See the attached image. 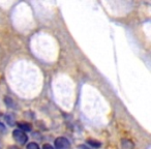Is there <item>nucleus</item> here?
Instances as JSON below:
<instances>
[{
    "label": "nucleus",
    "instance_id": "7",
    "mask_svg": "<svg viewBox=\"0 0 151 149\" xmlns=\"http://www.w3.org/2000/svg\"><path fill=\"white\" fill-rule=\"evenodd\" d=\"M5 119H6L7 123H9V125H15V119H14L12 116L6 115V116H5Z\"/></svg>",
    "mask_w": 151,
    "mask_h": 149
},
{
    "label": "nucleus",
    "instance_id": "1",
    "mask_svg": "<svg viewBox=\"0 0 151 149\" xmlns=\"http://www.w3.org/2000/svg\"><path fill=\"white\" fill-rule=\"evenodd\" d=\"M13 138L15 139V141H17L20 145H25L28 141V137L27 135L24 132H22L21 130L17 128L13 132Z\"/></svg>",
    "mask_w": 151,
    "mask_h": 149
},
{
    "label": "nucleus",
    "instance_id": "10",
    "mask_svg": "<svg viewBox=\"0 0 151 149\" xmlns=\"http://www.w3.org/2000/svg\"><path fill=\"white\" fill-rule=\"evenodd\" d=\"M5 130V126L4 124H2L1 122H0V132H4Z\"/></svg>",
    "mask_w": 151,
    "mask_h": 149
},
{
    "label": "nucleus",
    "instance_id": "9",
    "mask_svg": "<svg viewBox=\"0 0 151 149\" xmlns=\"http://www.w3.org/2000/svg\"><path fill=\"white\" fill-rule=\"evenodd\" d=\"M42 149H54L52 146H51L50 144H44V146H42Z\"/></svg>",
    "mask_w": 151,
    "mask_h": 149
},
{
    "label": "nucleus",
    "instance_id": "8",
    "mask_svg": "<svg viewBox=\"0 0 151 149\" xmlns=\"http://www.w3.org/2000/svg\"><path fill=\"white\" fill-rule=\"evenodd\" d=\"M27 149H40V146H38L36 143L34 142H31L27 145Z\"/></svg>",
    "mask_w": 151,
    "mask_h": 149
},
{
    "label": "nucleus",
    "instance_id": "11",
    "mask_svg": "<svg viewBox=\"0 0 151 149\" xmlns=\"http://www.w3.org/2000/svg\"><path fill=\"white\" fill-rule=\"evenodd\" d=\"M79 148H81V149H89L88 147H86L85 145H79Z\"/></svg>",
    "mask_w": 151,
    "mask_h": 149
},
{
    "label": "nucleus",
    "instance_id": "3",
    "mask_svg": "<svg viewBox=\"0 0 151 149\" xmlns=\"http://www.w3.org/2000/svg\"><path fill=\"white\" fill-rule=\"evenodd\" d=\"M18 128L25 132H30L32 130V126L31 124L27 123V122H20V123H18Z\"/></svg>",
    "mask_w": 151,
    "mask_h": 149
},
{
    "label": "nucleus",
    "instance_id": "5",
    "mask_svg": "<svg viewBox=\"0 0 151 149\" xmlns=\"http://www.w3.org/2000/svg\"><path fill=\"white\" fill-rule=\"evenodd\" d=\"M4 101H5V104L7 105V107H11V108L15 107V103H14V101H13V99H12V97L5 96L4 97Z\"/></svg>",
    "mask_w": 151,
    "mask_h": 149
},
{
    "label": "nucleus",
    "instance_id": "4",
    "mask_svg": "<svg viewBox=\"0 0 151 149\" xmlns=\"http://www.w3.org/2000/svg\"><path fill=\"white\" fill-rule=\"evenodd\" d=\"M121 146H122V149H134V145L130 140L123 139V140L121 141Z\"/></svg>",
    "mask_w": 151,
    "mask_h": 149
},
{
    "label": "nucleus",
    "instance_id": "2",
    "mask_svg": "<svg viewBox=\"0 0 151 149\" xmlns=\"http://www.w3.org/2000/svg\"><path fill=\"white\" fill-rule=\"evenodd\" d=\"M55 147L57 149H68L70 147V143L64 137H58L55 140Z\"/></svg>",
    "mask_w": 151,
    "mask_h": 149
},
{
    "label": "nucleus",
    "instance_id": "6",
    "mask_svg": "<svg viewBox=\"0 0 151 149\" xmlns=\"http://www.w3.org/2000/svg\"><path fill=\"white\" fill-rule=\"evenodd\" d=\"M88 144H90L91 146L94 147V148H99V147H101V143L96 140H88Z\"/></svg>",
    "mask_w": 151,
    "mask_h": 149
}]
</instances>
